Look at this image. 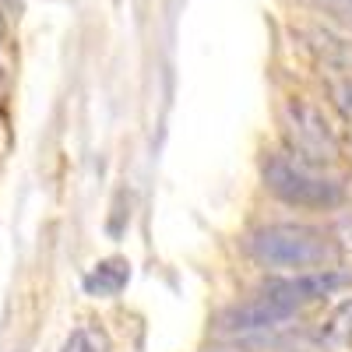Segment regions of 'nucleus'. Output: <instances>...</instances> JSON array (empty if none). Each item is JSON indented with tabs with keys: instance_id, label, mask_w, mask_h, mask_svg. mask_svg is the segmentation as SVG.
Here are the masks:
<instances>
[{
	"instance_id": "1",
	"label": "nucleus",
	"mask_w": 352,
	"mask_h": 352,
	"mask_svg": "<svg viewBox=\"0 0 352 352\" xmlns=\"http://www.w3.org/2000/svg\"><path fill=\"white\" fill-rule=\"evenodd\" d=\"M349 282V275L335 272V268H320V272H303V275H289L282 282H272L268 289H261L254 300L232 307L222 317L226 331H261V328H275L282 320L303 314L307 307H314L317 300L331 296L335 289H342Z\"/></svg>"
},
{
	"instance_id": "2",
	"label": "nucleus",
	"mask_w": 352,
	"mask_h": 352,
	"mask_svg": "<svg viewBox=\"0 0 352 352\" xmlns=\"http://www.w3.org/2000/svg\"><path fill=\"white\" fill-rule=\"evenodd\" d=\"M250 257L261 268L272 272H289V275H303V272H320V268H335L342 261L338 247L328 232H320L303 222H278V226H264L257 229L250 243Z\"/></svg>"
},
{
	"instance_id": "3",
	"label": "nucleus",
	"mask_w": 352,
	"mask_h": 352,
	"mask_svg": "<svg viewBox=\"0 0 352 352\" xmlns=\"http://www.w3.org/2000/svg\"><path fill=\"white\" fill-rule=\"evenodd\" d=\"M261 180L278 201L292 204V208L328 212V208H338V204L345 201V184L338 180V176H331L328 169H320V166L292 159L289 152L264 159Z\"/></svg>"
},
{
	"instance_id": "4",
	"label": "nucleus",
	"mask_w": 352,
	"mask_h": 352,
	"mask_svg": "<svg viewBox=\"0 0 352 352\" xmlns=\"http://www.w3.org/2000/svg\"><path fill=\"white\" fill-rule=\"evenodd\" d=\"M282 134H285V144H289V155L300 159V162L328 169L342 155L338 134L328 124V116L320 113L314 102L300 99V96L289 99L285 109H282Z\"/></svg>"
},
{
	"instance_id": "5",
	"label": "nucleus",
	"mask_w": 352,
	"mask_h": 352,
	"mask_svg": "<svg viewBox=\"0 0 352 352\" xmlns=\"http://www.w3.org/2000/svg\"><path fill=\"white\" fill-rule=\"evenodd\" d=\"M127 278H131V264L124 257H106L85 275L81 289L88 292V296H120Z\"/></svg>"
},
{
	"instance_id": "6",
	"label": "nucleus",
	"mask_w": 352,
	"mask_h": 352,
	"mask_svg": "<svg viewBox=\"0 0 352 352\" xmlns=\"http://www.w3.org/2000/svg\"><path fill=\"white\" fill-rule=\"evenodd\" d=\"M60 352H113V338L99 320H81V324L64 338Z\"/></svg>"
},
{
	"instance_id": "7",
	"label": "nucleus",
	"mask_w": 352,
	"mask_h": 352,
	"mask_svg": "<svg viewBox=\"0 0 352 352\" xmlns=\"http://www.w3.org/2000/svg\"><path fill=\"white\" fill-rule=\"evenodd\" d=\"M320 342L331 349H352V300L338 303L320 324Z\"/></svg>"
},
{
	"instance_id": "8",
	"label": "nucleus",
	"mask_w": 352,
	"mask_h": 352,
	"mask_svg": "<svg viewBox=\"0 0 352 352\" xmlns=\"http://www.w3.org/2000/svg\"><path fill=\"white\" fill-rule=\"evenodd\" d=\"M303 4H310L314 11L335 18L338 25H349L352 28V0H303Z\"/></svg>"
},
{
	"instance_id": "9",
	"label": "nucleus",
	"mask_w": 352,
	"mask_h": 352,
	"mask_svg": "<svg viewBox=\"0 0 352 352\" xmlns=\"http://www.w3.org/2000/svg\"><path fill=\"white\" fill-rule=\"evenodd\" d=\"M335 247H338V257L352 264V215L338 222V229H335Z\"/></svg>"
},
{
	"instance_id": "10",
	"label": "nucleus",
	"mask_w": 352,
	"mask_h": 352,
	"mask_svg": "<svg viewBox=\"0 0 352 352\" xmlns=\"http://www.w3.org/2000/svg\"><path fill=\"white\" fill-rule=\"evenodd\" d=\"M342 113H345V124L352 127V88L345 92V99H342Z\"/></svg>"
}]
</instances>
